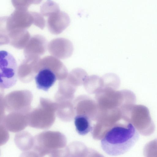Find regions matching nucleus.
I'll use <instances>...</instances> for the list:
<instances>
[{"label":"nucleus","instance_id":"f257e3e1","mask_svg":"<svg viewBox=\"0 0 157 157\" xmlns=\"http://www.w3.org/2000/svg\"><path fill=\"white\" fill-rule=\"evenodd\" d=\"M139 133L132 123L128 121L112 127L101 139L103 150L111 156L122 155L128 151L139 139Z\"/></svg>","mask_w":157,"mask_h":157},{"label":"nucleus","instance_id":"f03ea898","mask_svg":"<svg viewBox=\"0 0 157 157\" xmlns=\"http://www.w3.org/2000/svg\"><path fill=\"white\" fill-rule=\"evenodd\" d=\"M0 54V86L2 89L9 88L17 81V62L13 56L6 51H1Z\"/></svg>","mask_w":157,"mask_h":157},{"label":"nucleus","instance_id":"7ed1b4c3","mask_svg":"<svg viewBox=\"0 0 157 157\" xmlns=\"http://www.w3.org/2000/svg\"><path fill=\"white\" fill-rule=\"evenodd\" d=\"M131 119L130 121L139 133L144 136L152 134L155 126L148 109L141 105H133L131 108Z\"/></svg>","mask_w":157,"mask_h":157},{"label":"nucleus","instance_id":"20e7f679","mask_svg":"<svg viewBox=\"0 0 157 157\" xmlns=\"http://www.w3.org/2000/svg\"><path fill=\"white\" fill-rule=\"evenodd\" d=\"M0 30L6 32L16 29H27L33 24L31 12L15 10L10 16L1 17Z\"/></svg>","mask_w":157,"mask_h":157},{"label":"nucleus","instance_id":"39448f33","mask_svg":"<svg viewBox=\"0 0 157 157\" xmlns=\"http://www.w3.org/2000/svg\"><path fill=\"white\" fill-rule=\"evenodd\" d=\"M25 58L17 68V75L20 81L28 83L33 80L38 72V64L40 57L29 56Z\"/></svg>","mask_w":157,"mask_h":157},{"label":"nucleus","instance_id":"423d86ee","mask_svg":"<svg viewBox=\"0 0 157 157\" xmlns=\"http://www.w3.org/2000/svg\"><path fill=\"white\" fill-rule=\"evenodd\" d=\"M48 49L50 53L58 59H64L72 54L74 47L69 40L63 38L53 39L48 44Z\"/></svg>","mask_w":157,"mask_h":157},{"label":"nucleus","instance_id":"0eeeda50","mask_svg":"<svg viewBox=\"0 0 157 157\" xmlns=\"http://www.w3.org/2000/svg\"><path fill=\"white\" fill-rule=\"evenodd\" d=\"M48 41L44 36L36 34L30 38L24 48L25 57L36 56L40 57L46 52L48 46Z\"/></svg>","mask_w":157,"mask_h":157},{"label":"nucleus","instance_id":"6e6552de","mask_svg":"<svg viewBox=\"0 0 157 157\" xmlns=\"http://www.w3.org/2000/svg\"><path fill=\"white\" fill-rule=\"evenodd\" d=\"M70 19L68 14L62 11L55 13L48 17L47 26L51 33L58 35L70 25Z\"/></svg>","mask_w":157,"mask_h":157},{"label":"nucleus","instance_id":"1a4fd4ad","mask_svg":"<svg viewBox=\"0 0 157 157\" xmlns=\"http://www.w3.org/2000/svg\"><path fill=\"white\" fill-rule=\"evenodd\" d=\"M42 67H47L52 71L56 74L57 79L59 81L65 79L68 74L65 65L54 56H47L40 59L38 64V71Z\"/></svg>","mask_w":157,"mask_h":157},{"label":"nucleus","instance_id":"9d476101","mask_svg":"<svg viewBox=\"0 0 157 157\" xmlns=\"http://www.w3.org/2000/svg\"><path fill=\"white\" fill-rule=\"evenodd\" d=\"M37 88L47 91L57 79L55 73L46 67L40 68L35 77Z\"/></svg>","mask_w":157,"mask_h":157},{"label":"nucleus","instance_id":"9b49d317","mask_svg":"<svg viewBox=\"0 0 157 157\" xmlns=\"http://www.w3.org/2000/svg\"><path fill=\"white\" fill-rule=\"evenodd\" d=\"M6 33L9 44L18 49L24 48L30 38V33L27 29H16Z\"/></svg>","mask_w":157,"mask_h":157},{"label":"nucleus","instance_id":"f8f14e48","mask_svg":"<svg viewBox=\"0 0 157 157\" xmlns=\"http://www.w3.org/2000/svg\"><path fill=\"white\" fill-rule=\"evenodd\" d=\"M74 124L77 133L81 135H85L93 129L90 121L84 114L77 115L74 118Z\"/></svg>","mask_w":157,"mask_h":157},{"label":"nucleus","instance_id":"ddd939ff","mask_svg":"<svg viewBox=\"0 0 157 157\" xmlns=\"http://www.w3.org/2000/svg\"><path fill=\"white\" fill-rule=\"evenodd\" d=\"M87 76V74L84 70L77 68L70 72L66 78L72 84L76 86L83 84Z\"/></svg>","mask_w":157,"mask_h":157},{"label":"nucleus","instance_id":"4468645a","mask_svg":"<svg viewBox=\"0 0 157 157\" xmlns=\"http://www.w3.org/2000/svg\"><path fill=\"white\" fill-rule=\"evenodd\" d=\"M83 84L86 89L91 92L103 86L102 78L96 75L88 76Z\"/></svg>","mask_w":157,"mask_h":157},{"label":"nucleus","instance_id":"2eb2a0df","mask_svg":"<svg viewBox=\"0 0 157 157\" xmlns=\"http://www.w3.org/2000/svg\"><path fill=\"white\" fill-rule=\"evenodd\" d=\"M60 11L58 4L52 0H47L40 6V12L44 16L48 17Z\"/></svg>","mask_w":157,"mask_h":157},{"label":"nucleus","instance_id":"dca6fc26","mask_svg":"<svg viewBox=\"0 0 157 157\" xmlns=\"http://www.w3.org/2000/svg\"><path fill=\"white\" fill-rule=\"evenodd\" d=\"M103 86L106 87H118L120 84V79L116 74L113 73H108L101 77Z\"/></svg>","mask_w":157,"mask_h":157},{"label":"nucleus","instance_id":"f3484780","mask_svg":"<svg viewBox=\"0 0 157 157\" xmlns=\"http://www.w3.org/2000/svg\"><path fill=\"white\" fill-rule=\"evenodd\" d=\"M33 18V24L43 29L45 25V21L43 16L38 12H31Z\"/></svg>","mask_w":157,"mask_h":157},{"label":"nucleus","instance_id":"a211bd4d","mask_svg":"<svg viewBox=\"0 0 157 157\" xmlns=\"http://www.w3.org/2000/svg\"><path fill=\"white\" fill-rule=\"evenodd\" d=\"M15 10H27L32 4L30 0H11Z\"/></svg>","mask_w":157,"mask_h":157},{"label":"nucleus","instance_id":"6ab92c4d","mask_svg":"<svg viewBox=\"0 0 157 157\" xmlns=\"http://www.w3.org/2000/svg\"><path fill=\"white\" fill-rule=\"evenodd\" d=\"M42 0H30L32 4H38L40 3Z\"/></svg>","mask_w":157,"mask_h":157}]
</instances>
